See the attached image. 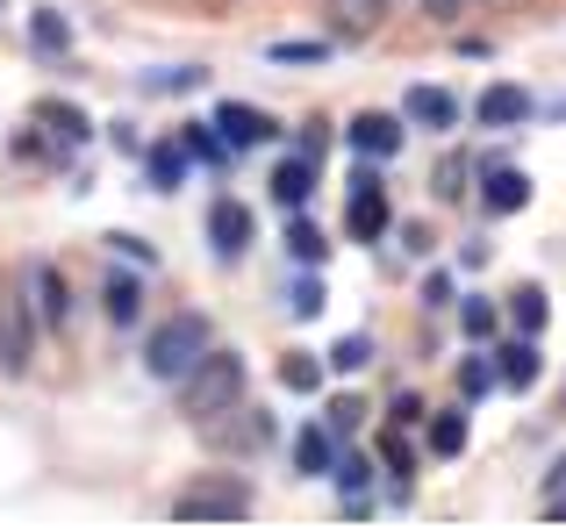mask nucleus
<instances>
[{"label": "nucleus", "mask_w": 566, "mask_h": 530, "mask_svg": "<svg viewBox=\"0 0 566 530\" xmlns=\"http://www.w3.org/2000/svg\"><path fill=\"white\" fill-rule=\"evenodd\" d=\"M459 322H467V337H495V308H488V301H467V308H459Z\"/></svg>", "instance_id": "obj_31"}, {"label": "nucleus", "mask_w": 566, "mask_h": 530, "mask_svg": "<svg viewBox=\"0 0 566 530\" xmlns=\"http://www.w3.org/2000/svg\"><path fill=\"white\" fill-rule=\"evenodd\" d=\"M201 437L216 452H259L265 437H273V416H265V409H251V402H237V409H222V416H208Z\"/></svg>", "instance_id": "obj_5"}, {"label": "nucleus", "mask_w": 566, "mask_h": 530, "mask_svg": "<svg viewBox=\"0 0 566 530\" xmlns=\"http://www.w3.org/2000/svg\"><path fill=\"white\" fill-rule=\"evenodd\" d=\"M187 158H201V166H222L230 151H222V144L208 137V129H187Z\"/></svg>", "instance_id": "obj_32"}, {"label": "nucleus", "mask_w": 566, "mask_h": 530, "mask_svg": "<svg viewBox=\"0 0 566 530\" xmlns=\"http://www.w3.org/2000/svg\"><path fill=\"white\" fill-rule=\"evenodd\" d=\"M323 365H331V359H308V351H287V359H280V388H294V394H316V388H323Z\"/></svg>", "instance_id": "obj_22"}, {"label": "nucleus", "mask_w": 566, "mask_h": 530, "mask_svg": "<svg viewBox=\"0 0 566 530\" xmlns=\"http://www.w3.org/2000/svg\"><path fill=\"white\" fill-rule=\"evenodd\" d=\"M108 244H115L129 265H151V244H144V237H108Z\"/></svg>", "instance_id": "obj_34"}, {"label": "nucleus", "mask_w": 566, "mask_h": 530, "mask_svg": "<svg viewBox=\"0 0 566 530\" xmlns=\"http://www.w3.org/2000/svg\"><path fill=\"white\" fill-rule=\"evenodd\" d=\"M287 308H294V316H323V279H294Z\"/></svg>", "instance_id": "obj_29"}, {"label": "nucleus", "mask_w": 566, "mask_h": 530, "mask_svg": "<svg viewBox=\"0 0 566 530\" xmlns=\"http://www.w3.org/2000/svg\"><path fill=\"white\" fill-rule=\"evenodd\" d=\"M352 237H380L387 230V187H380V172H352Z\"/></svg>", "instance_id": "obj_7"}, {"label": "nucleus", "mask_w": 566, "mask_h": 530, "mask_svg": "<svg viewBox=\"0 0 566 530\" xmlns=\"http://www.w3.org/2000/svg\"><path fill=\"white\" fill-rule=\"evenodd\" d=\"M359 365H374V337H337L331 373H359Z\"/></svg>", "instance_id": "obj_26"}, {"label": "nucleus", "mask_w": 566, "mask_h": 530, "mask_svg": "<svg viewBox=\"0 0 566 530\" xmlns=\"http://www.w3.org/2000/svg\"><path fill=\"white\" fill-rule=\"evenodd\" d=\"M545 316H553V308H545V294H538V287H516V294H510V322H516V337H538V330H545Z\"/></svg>", "instance_id": "obj_23"}, {"label": "nucleus", "mask_w": 566, "mask_h": 530, "mask_svg": "<svg viewBox=\"0 0 566 530\" xmlns=\"http://www.w3.org/2000/svg\"><path fill=\"white\" fill-rule=\"evenodd\" d=\"M495 365H488V359H467V365H459V394H467V402H473V394H488V388H495Z\"/></svg>", "instance_id": "obj_27"}, {"label": "nucleus", "mask_w": 566, "mask_h": 530, "mask_svg": "<svg viewBox=\"0 0 566 530\" xmlns=\"http://www.w3.org/2000/svg\"><path fill=\"white\" fill-rule=\"evenodd\" d=\"M359 416H366L359 402H331V416H323V423H331V431H352V423H359Z\"/></svg>", "instance_id": "obj_33"}, {"label": "nucleus", "mask_w": 566, "mask_h": 530, "mask_svg": "<svg viewBox=\"0 0 566 530\" xmlns=\"http://www.w3.org/2000/svg\"><path fill=\"white\" fill-rule=\"evenodd\" d=\"M488 209H495V215H516V209H524V201H531V172H516V166H495V172H488Z\"/></svg>", "instance_id": "obj_16"}, {"label": "nucleus", "mask_w": 566, "mask_h": 530, "mask_svg": "<svg viewBox=\"0 0 566 530\" xmlns=\"http://www.w3.org/2000/svg\"><path fill=\"white\" fill-rule=\"evenodd\" d=\"M273 65H316V57H331V43H273Z\"/></svg>", "instance_id": "obj_28"}, {"label": "nucleus", "mask_w": 566, "mask_h": 530, "mask_svg": "<svg viewBox=\"0 0 566 530\" xmlns=\"http://www.w3.org/2000/svg\"><path fill=\"white\" fill-rule=\"evenodd\" d=\"M208 244H216V258L251 252V209L244 201H216V209H208Z\"/></svg>", "instance_id": "obj_6"}, {"label": "nucleus", "mask_w": 566, "mask_h": 530, "mask_svg": "<svg viewBox=\"0 0 566 530\" xmlns=\"http://www.w3.org/2000/svg\"><path fill=\"white\" fill-rule=\"evenodd\" d=\"M216 129H230L237 151H244V144H273L280 137V123H273V115H259L251 100H222V108H216Z\"/></svg>", "instance_id": "obj_8"}, {"label": "nucleus", "mask_w": 566, "mask_h": 530, "mask_svg": "<svg viewBox=\"0 0 566 530\" xmlns=\"http://www.w3.org/2000/svg\"><path fill=\"white\" fill-rule=\"evenodd\" d=\"M287 252L302 258V265H323V252H331V244H323L316 223H302V215H294V223H287Z\"/></svg>", "instance_id": "obj_25"}, {"label": "nucleus", "mask_w": 566, "mask_h": 530, "mask_svg": "<svg viewBox=\"0 0 566 530\" xmlns=\"http://www.w3.org/2000/svg\"><path fill=\"white\" fill-rule=\"evenodd\" d=\"M430 452H438V459H459V452H467V409H438V416H430Z\"/></svg>", "instance_id": "obj_20"}, {"label": "nucleus", "mask_w": 566, "mask_h": 530, "mask_svg": "<svg viewBox=\"0 0 566 530\" xmlns=\"http://www.w3.org/2000/svg\"><path fill=\"white\" fill-rule=\"evenodd\" d=\"M495 373H502V388H538V373H545L538 337H516V344H502V351H495Z\"/></svg>", "instance_id": "obj_14"}, {"label": "nucleus", "mask_w": 566, "mask_h": 530, "mask_svg": "<svg viewBox=\"0 0 566 530\" xmlns=\"http://www.w3.org/2000/svg\"><path fill=\"white\" fill-rule=\"evenodd\" d=\"M172 517L180 523H237V517H251V488L237 474H201L172 495Z\"/></svg>", "instance_id": "obj_3"}, {"label": "nucleus", "mask_w": 566, "mask_h": 530, "mask_svg": "<svg viewBox=\"0 0 566 530\" xmlns=\"http://www.w3.org/2000/svg\"><path fill=\"white\" fill-rule=\"evenodd\" d=\"M144 172H151V187H158V194H172V187L187 180V151H180V144H158V151L144 158Z\"/></svg>", "instance_id": "obj_21"}, {"label": "nucleus", "mask_w": 566, "mask_h": 530, "mask_svg": "<svg viewBox=\"0 0 566 530\" xmlns=\"http://www.w3.org/2000/svg\"><path fill=\"white\" fill-rule=\"evenodd\" d=\"M22 294H29V316H36L43 330H57V322L72 316V287H65V273H57L51 258H29L22 265Z\"/></svg>", "instance_id": "obj_4"}, {"label": "nucleus", "mask_w": 566, "mask_h": 530, "mask_svg": "<svg viewBox=\"0 0 566 530\" xmlns=\"http://www.w3.org/2000/svg\"><path fill=\"white\" fill-rule=\"evenodd\" d=\"M401 115H409L416 129H452L459 123V100L444 94V86H409V94H401Z\"/></svg>", "instance_id": "obj_10"}, {"label": "nucleus", "mask_w": 566, "mask_h": 530, "mask_svg": "<svg viewBox=\"0 0 566 530\" xmlns=\"http://www.w3.org/2000/svg\"><path fill=\"white\" fill-rule=\"evenodd\" d=\"M423 14H430V22H459V14H467V0H423Z\"/></svg>", "instance_id": "obj_35"}, {"label": "nucleus", "mask_w": 566, "mask_h": 530, "mask_svg": "<svg viewBox=\"0 0 566 530\" xmlns=\"http://www.w3.org/2000/svg\"><path fill=\"white\" fill-rule=\"evenodd\" d=\"M331 423H308V431L302 437H294V466H302V474H331V466H337V445H331Z\"/></svg>", "instance_id": "obj_17"}, {"label": "nucleus", "mask_w": 566, "mask_h": 530, "mask_svg": "<svg viewBox=\"0 0 566 530\" xmlns=\"http://www.w3.org/2000/svg\"><path fill=\"white\" fill-rule=\"evenodd\" d=\"M331 480H337V495H345V509H366V488H374V466H366L359 452H337Z\"/></svg>", "instance_id": "obj_19"}, {"label": "nucleus", "mask_w": 566, "mask_h": 530, "mask_svg": "<svg viewBox=\"0 0 566 530\" xmlns=\"http://www.w3.org/2000/svg\"><path fill=\"white\" fill-rule=\"evenodd\" d=\"M101 308H108L115 330L144 322V279H137V273H101Z\"/></svg>", "instance_id": "obj_9"}, {"label": "nucleus", "mask_w": 566, "mask_h": 530, "mask_svg": "<svg viewBox=\"0 0 566 530\" xmlns=\"http://www.w3.org/2000/svg\"><path fill=\"white\" fill-rule=\"evenodd\" d=\"M308 194H316V158H280L273 166V201L280 209H308Z\"/></svg>", "instance_id": "obj_13"}, {"label": "nucleus", "mask_w": 566, "mask_h": 530, "mask_svg": "<svg viewBox=\"0 0 566 530\" xmlns=\"http://www.w3.org/2000/svg\"><path fill=\"white\" fill-rule=\"evenodd\" d=\"M43 129H57V144H86V115L72 100H43Z\"/></svg>", "instance_id": "obj_24"}, {"label": "nucleus", "mask_w": 566, "mask_h": 530, "mask_svg": "<svg viewBox=\"0 0 566 530\" xmlns=\"http://www.w3.org/2000/svg\"><path fill=\"white\" fill-rule=\"evenodd\" d=\"M380 466H387L395 480H409V474H416V452L401 445V437H387V445H380Z\"/></svg>", "instance_id": "obj_30"}, {"label": "nucleus", "mask_w": 566, "mask_h": 530, "mask_svg": "<svg viewBox=\"0 0 566 530\" xmlns=\"http://www.w3.org/2000/svg\"><path fill=\"white\" fill-rule=\"evenodd\" d=\"M345 137H352L359 158H395L401 151V123H395V115H352Z\"/></svg>", "instance_id": "obj_12"}, {"label": "nucleus", "mask_w": 566, "mask_h": 530, "mask_svg": "<svg viewBox=\"0 0 566 530\" xmlns=\"http://www.w3.org/2000/svg\"><path fill=\"white\" fill-rule=\"evenodd\" d=\"M29 43H36L43 57H72V22L57 8H36L29 14Z\"/></svg>", "instance_id": "obj_18"}, {"label": "nucleus", "mask_w": 566, "mask_h": 530, "mask_svg": "<svg viewBox=\"0 0 566 530\" xmlns=\"http://www.w3.org/2000/svg\"><path fill=\"white\" fill-rule=\"evenodd\" d=\"M208 351H216V330H208V316L180 308V316H166L151 337H144V373L166 380V388H180V380L208 359Z\"/></svg>", "instance_id": "obj_1"}, {"label": "nucleus", "mask_w": 566, "mask_h": 530, "mask_svg": "<svg viewBox=\"0 0 566 530\" xmlns=\"http://www.w3.org/2000/svg\"><path fill=\"white\" fill-rule=\"evenodd\" d=\"M473 115H481L488 129H516L531 115V94H524V86H510V80H495L481 100H473Z\"/></svg>", "instance_id": "obj_11"}, {"label": "nucleus", "mask_w": 566, "mask_h": 530, "mask_svg": "<svg viewBox=\"0 0 566 530\" xmlns=\"http://www.w3.org/2000/svg\"><path fill=\"white\" fill-rule=\"evenodd\" d=\"M244 388H251V365L237 359V351H208V359L180 380V416L208 423V416H222V409L244 402Z\"/></svg>", "instance_id": "obj_2"}, {"label": "nucleus", "mask_w": 566, "mask_h": 530, "mask_svg": "<svg viewBox=\"0 0 566 530\" xmlns=\"http://www.w3.org/2000/svg\"><path fill=\"white\" fill-rule=\"evenodd\" d=\"M380 14H387V0H331V36L359 43V36L380 29Z\"/></svg>", "instance_id": "obj_15"}]
</instances>
